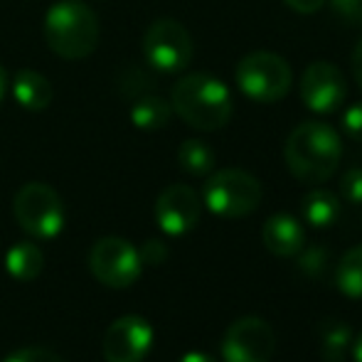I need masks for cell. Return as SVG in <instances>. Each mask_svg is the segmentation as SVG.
I'll list each match as a JSON object with an SVG mask.
<instances>
[{
  "instance_id": "6da1fadb",
  "label": "cell",
  "mask_w": 362,
  "mask_h": 362,
  "mask_svg": "<svg viewBox=\"0 0 362 362\" xmlns=\"http://www.w3.org/2000/svg\"><path fill=\"white\" fill-rule=\"evenodd\" d=\"M284 158L291 175L305 185H320L335 175L343 158V141L323 121H303L286 139Z\"/></svg>"
},
{
  "instance_id": "7a4b0ae2",
  "label": "cell",
  "mask_w": 362,
  "mask_h": 362,
  "mask_svg": "<svg viewBox=\"0 0 362 362\" xmlns=\"http://www.w3.org/2000/svg\"><path fill=\"white\" fill-rule=\"evenodd\" d=\"M173 114L197 131H219L232 119V94L222 79L205 72L185 74L170 89Z\"/></svg>"
},
{
  "instance_id": "3957f363",
  "label": "cell",
  "mask_w": 362,
  "mask_h": 362,
  "mask_svg": "<svg viewBox=\"0 0 362 362\" xmlns=\"http://www.w3.org/2000/svg\"><path fill=\"white\" fill-rule=\"evenodd\" d=\"M45 42L62 59H84L99 45V20L81 0H57L45 15Z\"/></svg>"
},
{
  "instance_id": "277c9868",
  "label": "cell",
  "mask_w": 362,
  "mask_h": 362,
  "mask_svg": "<svg viewBox=\"0 0 362 362\" xmlns=\"http://www.w3.org/2000/svg\"><path fill=\"white\" fill-rule=\"evenodd\" d=\"M262 195V182L242 168H224L212 173L202 187V202L207 210L224 219H239L257 212Z\"/></svg>"
},
{
  "instance_id": "5b68a950",
  "label": "cell",
  "mask_w": 362,
  "mask_h": 362,
  "mask_svg": "<svg viewBox=\"0 0 362 362\" xmlns=\"http://www.w3.org/2000/svg\"><path fill=\"white\" fill-rule=\"evenodd\" d=\"M234 76L242 94L257 104H279L288 94L293 81L286 59L267 49L249 52L247 57L239 59Z\"/></svg>"
},
{
  "instance_id": "8992f818",
  "label": "cell",
  "mask_w": 362,
  "mask_h": 362,
  "mask_svg": "<svg viewBox=\"0 0 362 362\" xmlns=\"http://www.w3.org/2000/svg\"><path fill=\"white\" fill-rule=\"evenodd\" d=\"M13 215L35 239H54L64 229V202L47 182H28L13 200Z\"/></svg>"
},
{
  "instance_id": "52a82bcc",
  "label": "cell",
  "mask_w": 362,
  "mask_h": 362,
  "mask_svg": "<svg viewBox=\"0 0 362 362\" xmlns=\"http://www.w3.org/2000/svg\"><path fill=\"white\" fill-rule=\"evenodd\" d=\"M144 57L153 69L165 74H175L190 64L192 37L185 25L173 18L153 20L144 33Z\"/></svg>"
},
{
  "instance_id": "ba28073f",
  "label": "cell",
  "mask_w": 362,
  "mask_h": 362,
  "mask_svg": "<svg viewBox=\"0 0 362 362\" xmlns=\"http://www.w3.org/2000/svg\"><path fill=\"white\" fill-rule=\"evenodd\" d=\"M89 269L99 284L109 288H129L139 281L144 262L139 249L121 237H104L91 247Z\"/></svg>"
},
{
  "instance_id": "9c48e42d",
  "label": "cell",
  "mask_w": 362,
  "mask_h": 362,
  "mask_svg": "<svg viewBox=\"0 0 362 362\" xmlns=\"http://www.w3.org/2000/svg\"><path fill=\"white\" fill-rule=\"evenodd\" d=\"M274 350H276L274 328L257 315L234 320L222 338L224 362H272Z\"/></svg>"
},
{
  "instance_id": "30bf717a",
  "label": "cell",
  "mask_w": 362,
  "mask_h": 362,
  "mask_svg": "<svg viewBox=\"0 0 362 362\" xmlns=\"http://www.w3.org/2000/svg\"><path fill=\"white\" fill-rule=\"evenodd\" d=\"M348 99V81L343 72L330 62L308 64L300 76V101L313 114H333Z\"/></svg>"
},
{
  "instance_id": "8fae6325",
  "label": "cell",
  "mask_w": 362,
  "mask_h": 362,
  "mask_svg": "<svg viewBox=\"0 0 362 362\" xmlns=\"http://www.w3.org/2000/svg\"><path fill=\"white\" fill-rule=\"evenodd\" d=\"M153 328L141 315H121L106 328L101 353L106 362H141L151 353Z\"/></svg>"
},
{
  "instance_id": "7c38bea8",
  "label": "cell",
  "mask_w": 362,
  "mask_h": 362,
  "mask_svg": "<svg viewBox=\"0 0 362 362\" xmlns=\"http://www.w3.org/2000/svg\"><path fill=\"white\" fill-rule=\"evenodd\" d=\"M202 217V200L190 185H170L156 200V222L170 237L192 232Z\"/></svg>"
},
{
  "instance_id": "4fadbf2b",
  "label": "cell",
  "mask_w": 362,
  "mask_h": 362,
  "mask_svg": "<svg viewBox=\"0 0 362 362\" xmlns=\"http://www.w3.org/2000/svg\"><path fill=\"white\" fill-rule=\"evenodd\" d=\"M264 247L276 257H296L305 247V232L300 222L291 215H274L264 222Z\"/></svg>"
},
{
  "instance_id": "5bb4252c",
  "label": "cell",
  "mask_w": 362,
  "mask_h": 362,
  "mask_svg": "<svg viewBox=\"0 0 362 362\" xmlns=\"http://www.w3.org/2000/svg\"><path fill=\"white\" fill-rule=\"evenodd\" d=\"M13 96L23 109L28 111H45L52 104V84L45 74L35 69H20L13 79Z\"/></svg>"
},
{
  "instance_id": "9a60e30c",
  "label": "cell",
  "mask_w": 362,
  "mask_h": 362,
  "mask_svg": "<svg viewBox=\"0 0 362 362\" xmlns=\"http://www.w3.org/2000/svg\"><path fill=\"white\" fill-rule=\"evenodd\" d=\"M5 269L15 281H35L45 269V254L37 244L18 242L5 254Z\"/></svg>"
},
{
  "instance_id": "2e32d148",
  "label": "cell",
  "mask_w": 362,
  "mask_h": 362,
  "mask_svg": "<svg viewBox=\"0 0 362 362\" xmlns=\"http://www.w3.org/2000/svg\"><path fill=\"white\" fill-rule=\"evenodd\" d=\"M300 212L313 229H328L338 222L343 205H340L338 195H333L330 190H310L300 202Z\"/></svg>"
},
{
  "instance_id": "e0dca14e",
  "label": "cell",
  "mask_w": 362,
  "mask_h": 362,
  "mask_svg": "<svg viewBox=\"0 0 362 362\" xmlns=\"http://www.w3.org/2000/svg\"><path fill=\"white\" fill-rule=\"evenodd\" d=\"M170 116H173L170 101L160 99V96H156V94L139 96V99H134V106H131V121H134V126L141 131L165 129Z\"/></svg>"
},
{
  "instance_id": "ac0fdd59",
  "label": "cell",
  "mask_w": 362,
  "mask_h": 362,
  "mask_svg": "<svg viewBox=\"0 0 362 362\" xmlns=\"http://www.w3.org/2000/svg\"><path fill=\"white\" fill-rule=\"evenodd\" d=\"M177 165L187 173V175L205 177L215 168V151L200 139H187L177 148Z\"/></svg>"
},
{
  "instance_id": "d6986e66",
  "label": "cell",
  "mask_w": 362,
  "mask_h": 362,
  "mask_svg": "<svg viewBox=\"0 0 362 362\" xmlns=\"http://www.w3.org/2000/svg\"><path fill=\"white\" fill-rule=\"evenodd\" d=\"M335 284L340 293L350 298H362V244L348 249L335 269Z\"/></svg>"
},
{
  "instance_id": "ffe728a7",
  "label": "cell",
  "mask_w": 362,
  "mask_h": 362,
  "mask_svg": "<svg viewBox=\"0 0 362 362\" xmlns=\"http://www.w3.org/2000/svg\"><path fill=\"white\" fill-rule=\"evenodd\" d=\"M353 328L348 323H330L323 330V340H320V348H323V360L325 362H345V358L353 350Z\"/></svg>"
},
{
  "instance_id": "44dd1931",
  "label": "cell",
  "mask_w": 362,
  "mask_h": 362,
  "mask_svg": "<svg viewBox=\"0 0 362 362\" xmlns=\"http://www.w3.org/2000/svg\"><path fill=\"white\" fill-rule=\"evenodd\" d=\"M298 269L300 274L310 279H318L325 274V269L330 267V252L323 247V244H310V247H303L298 254Z\"/></svg>"
},
{
  "instance_id": "7402d4cb",
  "label": "cell",
  "mask_w": 362,
  "mask_h": 362,
  "mask_svg": "<svg viewBox=\"0 0 362 362\" xmlns=\"http://www.w3.org/2000/svg\"><path fill=\"white\" fill-rule=\"evenodd\" d=\"M116 81H119V91L126 96V99H139V96L148 94V89L153 86L151 76H148L141 67H134V64L121 69Z\"/></svg>"
},
{
  "instance_id": "603a6c76",
  "label": "cell",
  "mask_w": 362,
  "mask_h": 362,
  "mask_svg": "<svg viewBox=\"0 0 362 362\" xmlns=\"http://www.w3.org/2000/svg\"><path fill=\"white\" fill-rule=\"evenodd\" d=\"M3 362H64L57 353L40 345H30V348H20L15 353H10Z\"/></svg>"
},
{
  "instance_id": "cb8c5ba5",
  "label": "cell",
  "mask_w": 362,
  "mask_h": 362,
  "mask_svg": "<svg viewBox=\"0 0 362 362\" xmlns=\"http://www.w3.org/2000/svg\"><path fill=\"white\" fill-rule=\"evenodd\" d=\"M340 192L348 202L362 205V168H350L340 180Z\"/></svg>"
},
{
  "instance_id": "d4e9b609",
  "label": "cell",
  "mask_w": 362,
  "mask_h": 362,
  "mask_svg": "<svg viewBox=\"0 0 362 362\" xmlns=\"http://www.w3.org/2000/svg\"><path fill=\"white\" fill-rule=\"evenodd\" d=\"M335 15L348 25H362V0H330Z\"/></svg>"
},
{
  "instance_id": "484cf974",
  "label": "cell",
  "mask_w": 362,
  "mask_h": 362,
  "mask_svg": "<svg viewBox=\"0 0 362 362\" xmlns=\"http://www.w3.org/2000/svg\"><path fill=\"white\" fill-rule=\"evenodd\" d=\"M343 131L350 136L353 141L362 144V101L348 106L343 114Z\"/></svg>"
},
{
  "instance_id": "4316f807",
  "label": "cell",
  "mask_w": 362,
  "mask_h": 362,
  "mask_svg": "<svg viewBox=\"0 0 362 362\" xmlns=\"http://www.w3.org/2000/svg\"><path fill=\"white\" fill-rule=\"evenodd\" d=\"M139 257H141V262H144V264L158 267V264H163V262L168 259V247H165V242H160V239H148L144 247H141Z\"/></svg>"
},
{
  "instance_id": "83f0119b",
  "label": "cell",
  "mask_w": 362,
  "mask_h": 362,
  "mask_svg": "<svg viewBox=\"0 0 362 362\" xmlns=\"http://www.w3.org/2000/svg\"><path fill=\"white\" fill-rule=\"evenodd\" d=\"M284 3H286L291 10L300 13V15H313V13H318V10L323 8L325 0H284Z\"/></svg>"
},
{
  "instance_id": "f1b7e54d",
  "label": "cell",
  "mask_w": 362,
  "mask_h": 362,
  "mask_svg": "<svg viewBox=\"0 0 362 362\" xmlns=\"http://www.w3.org/2000/svg\"><path fill=\"white\" fill-rule=\"evenodd\" d=\"M353 74H355L358 86L362 89V40L355 45V49H353Z\"/></svg>"
},
{
  "instance_id": "f546056e",
  "label": "cell",
  "mask_w": 362,
  "mask_h": 362,
  "mask_svg": "<svg viewBox=\"0 0 362 362\" xmlns=\"http://www.w3.org/2000/svg\"><path fill=\"white\" fill-rule=\"evenodd\" d=\"M177 362H217V360L207 353H187V355H182Z\"/></svg>"
},
{
  "instance_id": "4dcf8cb0",
  "label": "cell",
  "mask_w": 362,
  "mask_h": 362,
  "mask_svg": "<svg viewBox=\"0 0 362 362\" xmlns=\"http://www.w3.org/2000/svg\"><path fill=\"white\" fill-rule=\"evenodd\" d=\"M350 353H353L355 362H362V333L353 340V350H350Z\"/></svg>"
},
{
  "instance_id": "1f68e13d",
  "label": "cell",
  "mask_w": 362,
  "mask_h": 362,
  "mask_svg": "<svg viewBox=\"0 0 362 362\" xmlns=\"http://www.w3.org/2000/svg\"><path fill=\"white\" fill-rule=\"evenodd\" d=\"M5 89H8V72H5V67L0 64V101H3V96H5Z\"/></svg>"
}]
</instances>
